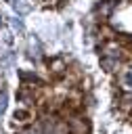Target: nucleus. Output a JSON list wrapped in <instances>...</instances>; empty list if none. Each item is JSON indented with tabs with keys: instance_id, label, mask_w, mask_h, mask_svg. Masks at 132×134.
I'll list each match as a JSON object with an SVG mask.
<instances>
[{
	"instance_id": "2",
	"label": "nucleus",
	"mask_w": 132,
	"mask_h": 134,
	"mask_svg": "<svg viewBox=\"0 0 132 134\" xmlns=\"http://www.w3.org/2000/svg\"><path fill=\"white\" fill-rule=\"evenodd\" d=\"M15 10H17L19 15H25V13L29 10V6H27V4H23V2H15Z\"/></svg>"
},
{
	"instance_id": "4",
	"label": "nucleus",
	"mask_w": 132,
	"mask_h": 134,
	"mask_svg": "<svg viewBox=\"0 0 132 134\" xmlns=\"http://www.w3.org/2000/svg\"><path fill=\"white\" fill-rule=\"evenodd\" d=\"M13 27H15V29H19V31H23V25H21V21H13Z\"/></svg>"
},
{
	"instance_id": "3",
	"label": "nucleus",
	"mask_w": 132,
	"mask_h": 134,
	"mask_svg": "<svg viewBox=\"0 0 132 134\" xmlns=\"http://www.w3.org/2000/svg\"><path fill=\"white\" fill-rule=\"evenodd\" d=\"M4 107H6V96H4V94H0V113L4 111Z\"/></svg>"
},
{
	"instance_id": "1",
	"label": "nucleus",
	"mask_w": 132,
	"mask_h": 134,
	"mask_svg": "<svg viewBox=\"0 0 132 134\" xmlns=\"http://www.w3.org/2000/svg\"><path fill=\"white\" fill-rule=\"evenodd\" d=\"M29 117H31V113H29L27 109H17V111L13 113V119H15L17 124H27Z\"/></svg>"
}]
</instances>
